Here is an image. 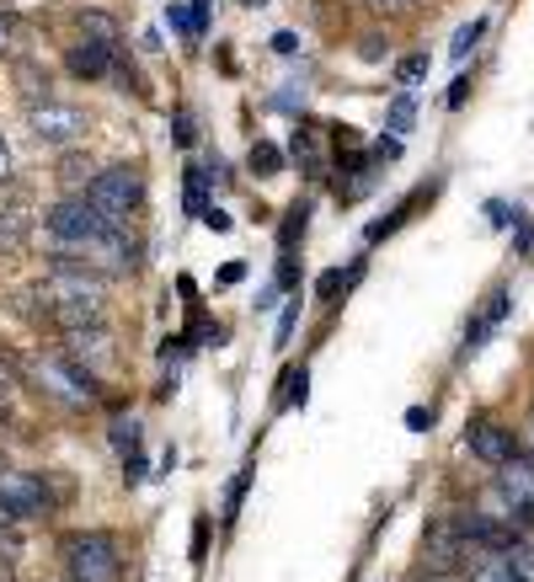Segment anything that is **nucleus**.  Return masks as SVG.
Segmentation results:
<instances>
[{"mask_svg":"<svg viewBox=\"0 0 534 582\" xmlns=\"http://www.w3.org/2000/svg\"><path fill=\"white\" fill-rule=\"evenodd\" d=\"M102 289H107V278L102 273H86V267H69L60 262L43 283H38V300L49 305V316L75 331V326H97L102 321Z\"/></svg>","mask_w":534,"mask_h":582,"instance_id":"obj_1","label":"nucleus"},{"mask_svg":"<svg viewBox=\"0 0 534 582\" xmlns=\"http://www.w3.org/2000/svg\"><path fill=\"white\" fill-rule=\"evenodd\" d=\"M65 567L75 582H118L124 578V556L118 540L91 529V534H69L65 540Z\"/></svg>","mask_w":534,"mask_h":582,"instance_id":"obj_2","label":"nucleus"},{"mask_svg":"<svg viewBox=\"0 0 534 582\" xmlns=\"http://www.w3.org/2000/svg\"><path fill=\"white\" fill-rule=\"evenodd\" d=\"M113 225H107V214L91 203V198H65V203H54L49 208V236L60 241V246H91V241H102Z\"/></svg>","mask_w":534,"mask_h":582,"instance_id":"obj_3","label":"nucleus"},{"mask_svg":"<svg viewBox=\"0 0 534 582\" xmlns=\"http://www.w3.org/2000/svg\"><path fill=\"white\" fill-rule=\"evenodd\" d=\"M86 198L107 214V225H124L139 208V198H144V177H139V166H107V172H97Z\"/></svg>","mask_w":534,"mask_h":582,"instance_id":"obj_4","label":"nucleus"},{"mask_svg":"<svg viewBox=\"0 0 534 582\" xmlns=\"http://www.w3.org/2000/svg\"><path fill=\"white\" fill-rule=\"evenodd\" d=\"M27 129H33L38 144H60V150H65V144H75L91 124H86V113L69 107V102H33V107H27Z\"/></svg>","mask_w":534,"mask_h":582,"instance_id":"obj_5","label":"nucleus"},{"mask_svg":"<svg viewBox=\"0 0 534 582\" xmlns=\"http://www.w3.org/2000/svg\"><path fill=\"white\" fill-rule=\"evenodd\" d=\"M0 503H5L16 518L49 514V492H43V481L27 476V470H0Z\"/></svg>","mask_w":534,"mask_h":582,"instance_id":"obj_6","label":"nucleus"},{"mask_svg":"<svg viewBox=\"0 0 534 582\" xmlns=\"http://www.w3.org/2000/svg\"><path fill=\"white\" fill-rule=\"evenodd\" d=\"M470 454L481 459V465H492V470H503L508 459H519V439H513V428H503V422H470Z\"/></svg>","mask_w":534,"mask_h":582,"instance_id":"obj_7","label":"nucleus"},{"mask_svg":"<svg viewBox=\"0 0 534 582\" xmlns=\"http://www.w3.org/2000/svg\"><path fill=\"white\" fill-rule=\"evenodd\" d=\"M497 492H503L508 514L534 523V459H508L503 476H497Z\"/></svg>","mask_w":534,"mask_h":582,"instance_id":"obj_8","label":"nucleus"},{"mask_svg":"<svg viewBox=\"0 0 534 582\" xmlns=\"http://www.w3.org/2000/svg\"><path fill=\"white\" fill-rule=\"evenodd\" d=\"M65 353L75 358V364H107L113 358V337L102 331V321L97 326H75V331H65Z\"/></svg>","mask_w":534,"mask_h":582,"instance_id":"obj_9","label":"nucleus"},{"mask_svg":"<svg viewBox=\"0 0 534 582\" xmlns=\"http://www.w3.org/2000/svg\"><path fill=\"white\" fill-rule=\"evenodd\" d=\"M113 60H118V43H113V49H107V43H75V49H69V69H75L80 80L113 75Z\"/></svg>","mask_w":534,"mask_h":582,"instance_id":"obj_10","label":"nucleus"},{"mask_svg":"<svg viewBox=\"0 0 534 582\" xmlns=\"http://www.w3.org/2000/svg\"><path fill=\"white\" fill-rule=\"evenodd\" d=\"M97 182V166L80 155V150H69L65 161H60V188H65L69 198H86V188Z\"/></svg>","mask_w":534,"mask_h":582,"instance_id":"obj_11","label":"nucleus"},{"mask_svg":"<svg viewBox=\"0 0 534 582\" xmlns=\"http://www.w3.org/2000/svg\"><path fill=\"white\" fill-rule=\"evenodd\" d=\"M503 316H508V294L497 289V294H492V305H486V311H481V316L466 326V347H460V353H475V347H481V337L503 326Z\"/></svg>","mask_w":534,"mask_h":582,"instance_id":"obj_12","label":"nucleus"},{"mask_svg":"<svg viewBox=\"0 0 534 582\" xmlns=\"http://www.w3.org/2000/svg\"><path fill=\"white\" fill-rule=\"evenodd\" d=\"M75 27H80V38H86V43H107V49L118 43V22H113L107 11H80V16H75Z\"/></svg>","mask_w":534,"mask_h":582,"instance_id":"obj_13","label":"nucleus"},{"mask_svg":"<svg viewBox=\"0 0 534 582\" xmlns=\"http://www.w3.org/2000/svg\"><path fill=\"white\" fill-rule=\"evenodd\" d=\"M27 241V208H0V252H22Z\"/></svg>","mask_w":534,"mask_h":582,"instance_id":"obj_14","label":"nucleus"},{"mask_svg":"<svg viewBox=\"0 0 534 582\" xmlns=\"http://www.w3.org/2000/svg\"><path fill=\"white\" fill-rule=\"evenodd\" d=\"M182 203H188V214H208L214 203H208V172L203 166H188V193H182Z\"/></svg>","mask_w":534,"mask_h":582,"instance_id":"obj_15","label":"nucleus"},{"mask_svg":"<svg viewBox=\"0 0 534 582\" xmlns=\"http://www.w3.org/2000/svg\"><path fill=\"white\" fill-rule=\"evenodd\" d=\"M246 166H252L257 177H278V172H283V150H278V144H267V139H257V144H252V155H246Z\"/></svg>","mask_w":534,"mask_h":582,"instance_id":"obj_16","label":"nucleus"},{"mask_svg":"<svg viewBox=\"0 0 534 582\" xmlns=\"http://www.w3.org/2000/svg\"><path fill=\"white\" fill-rule=\"evenodd\" d=\"M305 219H310V203H294L289 208V219H283V230H278V246H283V257L294 252V241L305 236Z\"/></svg>","mask_w":534,"mask_h":582,"instance_id":"obj_17","label":"nucleus"},{"mask_svg":"<svg viewBox=\"0 0 534 582\" xmlns=\"http://www.w3.org/2000/svg\"><path fill=\"white\" fill-rule=\"evenodd\" d=\"M16 80H22V97H27V107H33V102H49V75H38L33 65H22V69H16Z\"/></svg>","mask_w":534,"mask_h":582,"instance_id":"obj_18","label":"nucleus"},{"mask_svg":"<svg viewBox=\"0 0 534 582\" xmlns=\"http://www.w3.org/2000/svg\"><path fill=\"white\" fill-rule=\"evenodd\" d=\"M310 375H305V369H289V375H283V395H278V406H305V395H310Z\"/></svg>","mask_w":534,"mask_h":582,"instance_id":"obj_19","label":"nucleus"},{"mask_svg":"<svg viewBox=\"0 0 534 582\" xmlns=\"http://www.w3.org/2000/svg\"><path fill=\"white\" fill-rule=\"evenodd\" d=\"M470 582H519V572H513V561H508V556H492V561H481V567H475V578Z\"/></svg>","mask_w":534,"mask_h":582,"instance_id":"obj_20","label":"nucleus"},{"mask_svg":"<svg viewBox=\"0 0 534 582\" xmlns=\"http://www.w3.org/2000/svg\"><path fill=\"white\" fill-rule=\"evenodd\" d=\"M411 124H417V102H411V91H400L391 102V134H411Z\"/></svg>","mask_w":534,"mask_h":582,"instance_id":"obj_21","label":"nucleus"},{"mask_svg":"<svg viewBox=\"0 0 534 582\" xmlns=\"http://www.w3.org/2000/svg\"><path fill=\"white\" fill-rule=\"evenodd\" d=\"M113 444H118V454L129 459V454H139V422L134 417H118L113 422Z\"/></svg>","mask_w":534,"mask_h":582,"instance_id":"obj_22","label":"nucleus"},{"mask_svg":"<svg viewBox=\"0 0 534 582\" xmlns=\"http://www.w3.org/2000/svg\"><path fill=\"white\" fill-rule=\"evenodd\" d=\"M481 33H486V22H481V16H475V22H470V27H460V33H455V43H449V54H455V60H466L470 49H475V43H481Z\"/></svg>","mask_w":534,"mask_h":582,"instance_id":"obj_23","label":"nucleus"},{"mask_svg":"<svg viewBox=\"0 0 534 582\" xmlns=\"http://www.w3.org/2000/svg\"><path fill=\"white\" fill-rule=\"evenodd\" d=\"M246 486H252V465H246V470H241V476L230 481V492H225V518L241 514V497H246Z\"/></svg>","mask_w":534,"mask_h":582,"instance_id":"obj_24","label":"nucleus"},{"mask_svg":"<svg viewBox=\"0 0 534 582\" xmlns=\"http://www.w3.org/2000/svg\"><path fill=\"white\" fill-rule=\"evenodd\" d=\"M508 561H513L519 582H534V545H524V540H519V545L508 551Z\"/></svg>","mask_w":534,"mask_h":582,"instance_id":"obj_25","label":"nucleus"},{"mask_svg":"<svg viewBox=\"0 0 534 582\" xmlns=\"http://www.w3.org/2000/svg\"><path fill=\"white\" fill-rule=\"evenodd\" d=\"M422 75H428V54H411V60H400V65H396V80H400V86H417Z\"/></svg>","mask_w":534,"mask_h":582,"instance_id":"obj_26","label":"nucleus"},{"mask_svg":"<svg viewBox=\"0 0 534 582\" xmlns=\"http://www.w3.org/2000/svg\"><path fill=\"white\" fill-rule=\"evenodd\" d=\"M353 278H358V267H347V273H342V267H332V273H327V278H321V300H332L336 289H347V283H353Z\"/></svg>","mask_w":534,"mask_h":582,"instance_id":"obj_27","label":"nucleus"},{"mask_svg":"<svg viewBox=\"0 0 534 582\" xmlns=\"http://www.w3.org/2000/svg\"><path fill=\"white\" fill-rule=\"evenodd\" d=\"M11 395H16V369L0 364V406H11Z\"/></svg>","mask_w":534,"mask_h":582,"instance_id":"obj_28","label":"nucleus"},{"mask_svg":"<svg viewBox=\"0 0 534 582\" xmlns=\"http://www.w3.org/2000/svg\"><path fill=\"white\" fill-rule=\"evenodd\" d=\"M294 321H300V305H289V311L278 316V342H289V337H294Z\"/></svg>","mask_w":534,"mask_h":582,"instance_id":"obj_29","label":"nucleus"},{"mask_svg":"<svg viewBox=\"0 0 534 582\" xmlns=\"http://www.w3.org/2000/svg\"><path fill=\"white\" fill-rule=\"evenodd\" d=\"M203 545H208V518L193 523V561H203Z\"/></svg>","mask_w":534,"mask_h":582,"instance_id":"obj_30","label":"nucleus"},{"mask_svg":"<svg viewBox=\"0 0 534 582\" xmlns=\"http://www.w3.org/2000/svg\"><path fill=\"white\" fill-rule=\"evenodd\" d=\"M193 139H199L193 118H188V113H177V144H193Z\"/></svg>","mask_w":534,"mask_h":582,"instance_id":"obj_31","label":"nucleus"},{"mask_svg":"<svg viewBox=\"0 0 534 582\" xmlns=\"http://www.w3.org/2000/svg\"><path fill=\"white\" fill-rule=\"evenodd\" d=\"M374 155H380V161H396V155H400V134L380 139V144H374Z\"/></svg>","mask_w":534,"mask_h":582,"instance_id":"obj_32","label":"nucleus"},{"mask_svg":"<svg viewBox=\"0 0 534 582\" xmlns=\"http://www.w3.org/2000/svg\"><path fill=\"white\" fill-rule=\"evenodd\" d=\"M486 214H492V225H508V219H519V208H508V203H486Z\"/></svg>","mask_w":534,"mask_h":582,"instance_id":"obj_33","label":"nucleus"},{"mask_svg":"<svg viewBox=\"0 0 534 582\" xmlns=\"http://www.w3.org/2000/svg\"><path fill=\"white\" fill-rule=\"evenodd\" d=\"M241 278H246V262H225L219 267V283H241Z\"/></svg>","mask_w":534,"mask_h":582,"instance_id":"obj_34","label":"nucleus"},{"mask_svg":"<svg viewBox=\"0 0 534 582\" xmlns=\"http://www.w3.org/2000/svg\"><path fill=\"white\" fill-rule=\"evenodd\" d=\"M203 225H208V230H230V214H225V208H208Z\"/></svg>","mask_w":534,"mask_h":582,"instance_id":"obj_35","label":"nucleus"},{"mask_svg":"<svg viewBox=\"0 0 534 582\" xmlns=\"http://www.w3.org/2000/svg\"><path fill=\"white\" fill-rule=\"evenodd\" d=\"M272 49H278V54H294V49H300V38H294V33H278V38H272Z\"/></svg>","mask_w":534,"mask_h":582,"instance_id":"obj_36","label":"nucleus"},{"mask_svg":"<svg viewBox=\"0 0 534 582\" xmlns=\"http://www.w3.org/2000/svg\"><path fill=\"white\" fill-rule=\"evenodd\" d=\"M193 27H199V38H203V27H208V0H193Z\"/></svg>","mask_w":534,"mask_h":582,"instance_id":"obj_37","label":"nucleus"},{"mask_svg":"<svg viewBox=\"0 0 534 582\" xmlns=\"http://www.w3.org/2000/svg\"><path fill=\"white\" fill-rule=\"evenodd\" d=\"M0 54H11V16L0 11Z\"/></svg>","mask_w":534,"mask_h":582,"instance_id":"obj_38","label":"nucleus"},{"mask_svg":"<svg viewBox=\"0 0 534 582\" xmlns=\"http://www.w3.org/2000/svg\"><path fill=\"white\" fill-rule=\"evenodd\" d=\"M466 91H470V80L460 75V80H455V91H449V107H460V102H466Z\"/></svg>","mask_w":534,"mask_h":582,"instance_id":"obj_39","label":"nucleus"},{"mask_svg":"<svg viewBox=\"0 0 534 582\" xmlns=\"http://www.w3.org/2000/svg\"><path fill=\"white\" fill-rule=\"evenodd\" d=\"M5 177H11V144L0 139V182H5Z\"/></svg>","mask_w":534,"mask_h":582,"instance_id":"obj_40","label":"nucleus"},{"mask_svg":"<svg viewBox=\"0 0 534 582\" xmlns=\"http://www.w3.org/2000/svg\"><path fill=\"white\" fill-rule=\"evenodd\" d=\"M11 518H16V514H11V508H5V503H0V529H5V523H11Z\"/></svg>","mask_w":534,"mask_h":582,"instance_id":"obj_41","label":"nucleus"},{"mask_svg":"<svg viewBox=\"0 0 534 582\" xmlns=\"http://www.w3.org/2000/svg\"><path fill=\"white\" fill-rule=\"evenodd\" d=\"M241 5H267V0H241Z\"/></svg>","mask_w":534,"mask_h":582,"instance_id":"obj_42","label":"nucleus"},{"mask_svg":"<svg viewBox=\"0 0 534 582\" xmlns=\"http://www.w3.org/2000/svg\"><path fill=\"white\" fill-rule=\"evenodd\" d=\"M0 470H5V459H0Z\"/></svg>","mask_w":534,"mask_h":582,"instance_id":"obj_43","label":"nucleus"},{"mask_svg":"<svg viewBox=\"0 0 534 582\" xmlns=\"http://www.w3.org/2000/svg\"><path fill=\"white\" fill-rule=\"evenodd\" d=\"M433 582H444V578H433Z\"/></svg>","mask_w":534,"mask_h":582,"instance_id":"obj_44","label":"nucleus"}]
</instances>
